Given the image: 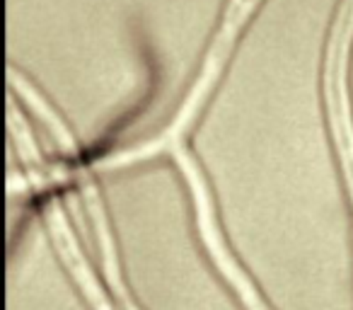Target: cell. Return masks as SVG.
Listing matches in <instances>:
<instances>
[{
    "mask_svg": "<svg viewBox=\"0 0 353 310\" xmlns=\"http://www.w3.org/2000/svg\"><path fill=\"white\" fill-rule=\"evenodd\" d=\"M256 3H259V0H228L221 27H218L216 37H213V44H211V49H208L206 59H203L201 70H199L189 95L184 97L182 107L176 109L170 126L162 128L155 138H148V141L138 143V146H133V148H126V151H121V153L107 155L104 160H99V168H117V165L138 163V160L152 158V155H157V153H162V151L172 153L182 143L184 133L189 131V126H192L194 119H196L201 104L206 102L208 93H211L213 85H216L218 75H221L223 66H225L228 56H230L232 44H235L240 30L245 27L250 12L256 8Z\"/></svg>",
    "mask_w": 353,
    "mask_h": 310,
    "instance_id": "obj_1",
    "label": "cell"
},
{
    "mask_svg": "<svg viewBox=\"0 0 353 310\" xmlns=\"http://www.w3.org/2000/svg\"><path fill=\"white\" fill-rule=\"evenodd\" d=\"M80 177V192H83V199L88 204V211L92 216V223H94V233H97V240H99V250H102V269L107 274V281L109 286L114 289V293L119 296L121 305L126 310H141L136 303H133L131 293H128L126 284H123V276L119 271V262H117V252H114V240H112V233H109V226H107V218H104V211H102V202H99V194H97V187L92 184V180L80 170L78 173Z\"/></svg>",
    "mask_w": 353,
    "mask_h": 310,
    "instance_id": "obj_2",
    "label": "cell"
}]
</instances>
